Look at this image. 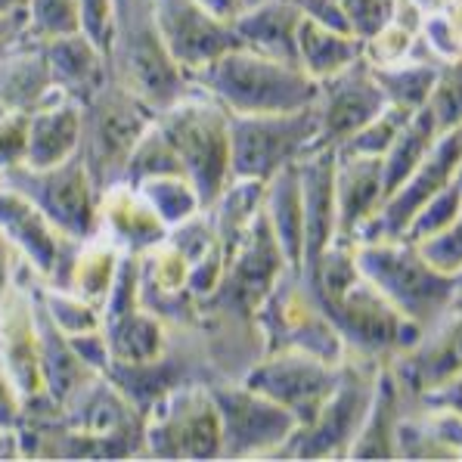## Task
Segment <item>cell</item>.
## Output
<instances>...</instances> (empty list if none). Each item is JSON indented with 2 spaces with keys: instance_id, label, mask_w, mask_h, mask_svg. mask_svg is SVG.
<instances>
[{
  "instance_id": "5",
  "label": "cell",
  "mask_w": 462,
  "mask_h": 462,
  "mask_svg": "<svg viewBox=\"0 0 462 462\" xmlns=\"http://www.w3.org/2000/svg\"><path fill=\"white\" fill-rule=\"evenodd\" d=\"M155 112L146 103H140L134 94H127L122 84L106 78L103 84L81 103V152L84 165L94 177L97 189H106L112 183L125 180V168L134 146L152 127Z\"/></svg>"
},
{
  "instance_id": "10",
  "label": "cell",
  "mask_w": 462,
  "mask_h": 462,
  "mask_svg": "<svg viewBox=\"0 0 462 462\" xmlns=\"http://www.w3.org/2000/svg\"><path fill=\"white\" fill-rule=\"evenodd\" d=\"M220 416V453L230 457H261V453H280L282 444L292 438L298 419L270 401L261 391L248 388L245 382H217L208 385Z\"/></svg>"
},
{
  "instance_id": "28",
  "label": "cell",
  "mask_w": 462,
  "mask_h": 462,
  "mask_svg": "<svg viewBox=\"0 0 462 462\" xmlns=\"http://www.w3.org/2000/svg\"><path fill=\"white\" fill-rule=\"evenodd\" d=\"M19 416H23V397H19L10 375L0 366V429H13L19 422Z\"/></svg>"
},
{
  "instance_id": "27",
  "label": "cell",
  "mask_w": 462,
  "mask_h": 462,
  "mask_svg": "<svg viewBox=\"0 0 462 462\" xmlns=\"http://www.w3.org/2000/svg\"><path fill=\"white\" fill-rule=\"evenodd\" d=\"M422 407H435V410H453V413H462V369L457 375L438 385L435 391H429L425 397H419Z\"/></svg>"
},
{
  "instance_id": "8",
  "label": "cell",
  "mask_w": 462,
  "mask_h": 462,
  "mask_svg": "<svg viewBox=\"0 0 462 462\" xmlns=\"http://www.w3.org/2000/svg\"><path fill=\"white\" fill-rule=\"evenodd\" d=\"M0 183L19 189L62 236L84 243V239L97 233L99 189L88 165H84L81 152L69 155L66 162H60L53 168L13 165L0 171Z\"/></svg>"
},
{
  "instance_id": "15",
  "label": "cell",
  "mask_w": 462,
  "mask_h": 462,
  "mask_svg": "<svg viewBox=\"0 0 462 462\" xmlns=\"http://www.w3.org/2000/svg\"><path fill=\"white\" fill-rule=\"evenodd\" d=\"M295 165L304 205L301 267H308L336 243V146H314Z\"/></svg>"
},
{
  "instance_id": "11",
  "label": "cell",
  "mask_w": 462,
  "mask_h": 462,
  "mask_svg": "<svg viewBox=\"0 0 462 462\" xmlns=\"http://www.w3.org/2000/svg\"><path fill=\"white\" fill-rule=\"evenodd\" d=\"M146 425V450L155 457H217L220 416L215 397L202 385L171 388L152 403Z\"/></svg>"
},
{
  "instance_id": "18",
  "label": "cell",
  "mask_w": 462,
  "mask_h": 462,
  "mask_svg": "<svg viewBox=\"0 0 462 462\" xmlns=\"http://www.w3.org/2000/svg\"><path fill=\"white\" fill-rule=\"evenodd\" d=\"M264 215L270 220L276 243L286 254L289 267H301L304 261V205L301 183H298V165L280 168L270 183H264Z\"/></svg>"
},
{
  "instance_id": "29",
  "label": "cell",
  "mask_w": 462,
  "mask_h": 462,
  "mask_svg": "<svg viewBox=\"0 0 462 462\" xmlns=\"http://www.w3.org/2000/svg\"><path fill=\"white\" fill-rule=\"evenodd\" d=\"M10 239H6V233L0 230V310H4V301H6V292H10V273H6V270H10Z\"/></svg>"
},
{
  "instance_id": "16",
  "label": "cell",
  "mask_w": 462,
  "mask_h": 462,
  "mask_svg": "<svg viewBox=\"0 0 462 462\" xmlns=\"http://www.w3.org/2000/svg\"><path fill=\"white\" fill-rule=\"evenodd\" d=\"M385 199L382 155L336 149V239H354Z\"/></svg>"
},
{
  "instance_id": "3",
  "label": "cell",
  "mask_w": 462,
  "mask_h": 462,
  "mask_svg": "<svg viewBox=\"0 0 462 462\" xmlns=\"http://www.w3.org/2000/svg\"><path fill=\"white\" fill-rule=\"evenodd\" d=\"M159 131L174 146L187 180L196 187L202 211L230 183V112L208 90H187L155 116Z\"/></svg>"
},
{
  "instance_id": "9",
  "label": "cell",
  "mask_w": 462,
  "mask_h": 462,
  "mask_svg": "<svg viewBox=\"0 0 462 462\" xmlns=\"http://www.w3.org/2000/svg\"><path fill=\"white\" fill-rule=\"evenodd\" d=\"M382 366V364H379ZM373 360H345L341 366V379L332 388V394L323 401L314 422L298 425L292 438L282 444L280 453L289 457H347L354 438H357L360 425L369 413V403L375 394V373Z\"/></svg>"
},
{
  "instance_id": "1",
  "label": "cell",
  "mask_w": 462,
  "mask_h": 462,
  "mask_svg": "<svg viewBox=\"0 0 462 462\" xmlns=\"http://www.w3.org/2000/svg\"><path fill=\"white\" fill-rule=\"evenodd\" d=\"M199 84L217 97L233 116H261V112H292L314 106L319 81L301 66L252 47H233L215 62L199 69Z\"/></svg>"
},
{
  "instance_id": "22",
  "label": "cell",
  "mask_w": 462,
  "mask_h": 462,
  "mask_svg": "<svg viewBox=\"0 0 462 462\" xmlns=\"http://www.w3.org/2000/svg\"><path fill=\"white\" fill-rule=\"evenodd\" d=\"M140 189V196L152 205V211L165 220V226L180 224V220L193 217L196 211H202L196 187L183 174H155L146 180L134 183Z\"/></svg>"
},
{
  "instance_id": "21",
  "label": "cell",
  "mask_w": 462,
  "mask_h": 462,
  "mask_svg": "<svg viewBox=\"0 0 462 462\" xmlns=\"http://www.w3.org/2000/svg\"><path fill=\"white\" fill-rule=\"evenodd\" d=\"M440 66L431 60H397L391 66H373V75L379 88L385 90L388 103L407 106V109H419L425 106L431 88L438 81Z\"/></svg>"
},
{
  "instance_id": "25",
  "label": "cell",
  "mask_w": 462,
  "mask_h": 462,
  "mask_svg": "<svg viewBox=\"0 0 462 462\" xmlns=\"http://www.w3.org/2000/svg\"><path fill=\"white\" fill-rule=\"evenodd\" d=\"M413 245L422 252V258L429 261L431 267L457 276L462 270V208L444 230H438L435 236L422 239V243H413Z\"/></svg>"
},
{
  "instance_id": "13",
  "label": "cell",
  "mask_w": 462,
  "mask_h": 462,
  "mask_svg": "<svg viewBox=\"0 0 462 462\" xmlns=\"http://www.w3.org/2000/svg\"><path fill=\"white\" fill-rule=\"evenodd\" d=\"M152 4L168 53L183 72H199L220 53L239 47L230 19H220L202 0H152Z\"/></svg>"
},
{
  "instance_id": "14",
  "label": "cell",
  "mask_w": 462,
  "mask_h": 462,
  "mask_svg": "<svg viewBox=\"0 0 462 462\" xmlns=\"http://www.w3.org/2000/svg\"><path fill=\"white\" fill-rule=\"evenodd\" d=\"M388 106L385 90L379 88L373 75L369 60L360 56L338 75L323 78L319 81V140L317 146H338L345 143L351 134L373 122L382 109Z\"/></svg>"
},
{
  "instance_id": "2",
  "label": "cell",
  "mask_w": 462,
  "mask_h": 462,
  "mask_svg": "<svg viewBox=\"0 0 462 462\" xmlns=\"http://www.w3.org/2000/svg\"><path fill=\"white\" fill-rule=\"evenodd\" d=\"M109 72L155 116L189 90L183 69L168 53L159 32L152 0H116Z\"/></svg>"
},
{
  "instance_id": "6",
  "label": "cell",
  "mask_w": 462,
  "mask_h": 462,
  "mask_svg": "<svg viewBox=\"0 0 462 462\" xmlns=\"http://www.w3.org/2000/svg\"><path fill=\"white\" fill-rule=\"evenodd\" d=\"M319 140V109L304 106L292 112H230V177L270 180L280 168L292 165Z\"/></svg>"
},
{
  "instance_id": "24",
  "label": "cell",
  "mask_w": 462,
  "mask_h": 462,
  "mask_svg": "<svg viewBox=\"0 0 462 462\" xmlns=\"http://www.w3.org/2000/svg\"><path fill=\"white\" fill-rule=\"evenodd\" d=\"M425 106L431 109L440 131L462 125V56L447 60L440 66L438 81L431 88L429 99H425Z\"/></svg>"
},
{
  "instance_id": "20",
  "label": "cell",
  "mask_w": 462,
  "mask_h": 462,
  "mask_svg": "<svg viewBox=\"0 0 462 462\" xmlns=\"http://www.w3.org/2000/svg\"><path fill=\"white\" fill-rule=\"evenodd\" d=\"M440 127L431 116L429 106H419L413 116L407 118V125L401 127V134L394 137V143L388 146V152L382 155V174H385V199L413 174V168L422 162V155L429 152ZM382 199V202H385Z\"/></svg>"
},
{
  "instance_id": "26",
  "label": "cell",
  "mask_w": 462,
  "mask_h": 462,
  "mask_svg": "<svg viewBox=\"0 0 462 462\" xmlns=\"http://www.w3.org/2000/svg\"><path fill=\"white\" fill-rule=\"evenodd\" d=\"M394 4L397 0H341L347 23H351V32L357 34L364 44L391 23Z\"/></svg>"
},
{
  "instance_id": "7",
  "label": "cell",
  "mask_w": 462,
  "mask_h": 462,
  "mask_svg": "<svg viewBox=\"0 0 462 462\" xmlns=\"http://www.w3.org/2000/svg\"><path fill=\"white\" fill-rule=\"evenodd\" d=\"M319 308L332 319L341 341L347 345V357L354 351L364 360H382V364H388L391 357L413 347L419 336H422V329H419L413 319L403 317L364 273L341 295L323 298Z\"/></svg>"
},
{
  "instance_id": "4",
  "label": "cell",
  "mask_w": 462,
  "mask_h": 462,
  "mask_svg": "<svg viewBox=\"0 0 462 462\" xmlns=\"http://www.w3.org/2000/svg\"><path fill=\"white\" fill-rule=\"evenodd\" d=\"M354 254L360 273L422 332L453 310L457 276L431 267L407 239L354 243Z\"/></svg>"
},
{
  "instance_id": "30",
  "label": "cell",
  "mask_w": 462,
  "mask_h": 462,
  "mask_svg": "<svg viewBox=\"0 0 462 462\" xmlns=\"http://www.w3.org/2000/svg\"><path fill=\"white\" fill-rule=\"evenodd\" d=\"M25 0H0V16H25Z\"/></svg>"
},
{
  "instance_id": "12",
  "label": "cell",
  "mask_w": 462,
  "mask_h": 462,
  "mask_svg": "<svg viewBox=\"0 0 462 462\" xmlns=\"http://www.w3.org/2000/svg\"><path fill=\"white\" fill-rule=\"evenodd\" d=\"M341 366L345 364H326L317 354L282 347V351H267V357H261L239 382L286 407L298 425H308L338 385Z\"/></svg>"
},
{
  "instance_id": "23",
  "label": "cell",
  "mask_w": 462,
  "mask_h": 462,
  "mask_svg": "<svg viewBox=\"0 0 462 462\" xmlns=\"http://www.w3.org/2000/svg\"><path fill=\"white\" fill-rule=\"evenodd\" d=\"M25 32L34 41L81 32L78 0H25Z\"/></svg>"
},
{
  "instance_id": "17",
  "label": "cell",
  "mask_w": 462,
  "mask_h": 462,
  "mask_svg": "<svg viewBox=\"0 0 462 462\" xmlns=\"http://www.w3.org/2000/svg\"><path fill=\"white\" fill-rule=\"evenodd\" d=\"M298 23L301 6L295 0H261L254 6H243L230 19L233 34L243 47L276 56L298 66Z\"/></svg>"
},
{
  "instance_id": "19",
  "label": "cell",
  "mask_w": 462,
  "mask_h": 462,
  "mask_svg": "<svg viewBox=\"0 0 462 462\" xmlns=\"http://www.w3.org/2000/svg\"><path fill=\"white\" fill-rule=\"evenodd\" d=\"M360 56H364V41L360 38L319 25L317 19L301 13V23H298V66L310 78L323 81V78L338 75L341 69L357 62Z\"/></svg>"
}]
</instances>
